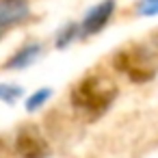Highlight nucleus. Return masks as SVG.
I'll return each instance as SVG.
<instances>
[{
	"label": "nucleus",
	"mask_w": 158,
	"mask_h": 158,
	"mask_svg": "<svg viewBox=\"0 0 158 158\" xmlns=\"http://www.w3.org/2000/svg\"><path fill=\"white\" fill-rule=\"evenodd\" d=\"M15 152L20 158H48L50 147L35 126H24L15 134Z\"/></svg>",
	"instance_id": "3"
},
{
	"label": "nucleus",
	"mask_w": 158,
	"mask_h": 158,
	"mask_svg": "<svg viewBox=\"0 0 158 158\" xmlns=\"http://www.w3.org/2000/svg\"><path fill=\"white\" fill-rule=\"evenodd\" d=\"M39 52H41V46L39 44H28V46H24L20 52H15L9 61H7V69H22V67H26V65H31L37 56H39Z\"/></svg>",
	"instance_id": "6"
},
{
	"label": "nucleus",
	"mask_w": 158,
	"mask_h": 158,
	"mask_svg": "<svg viewBox=\"0 0 158 158\" xmlns=\"http://www.w3.org/2000/svg\"><path fill=\"white\" fill-rule=\"evenodd\" d=\"M26 15H28L26 0H2V5H0V26L2 28L22 22Z\"/></svg>",
	"instance_id": "5"
},
{
	"label": "nucleus",
	"mask_w": 158,
	"mask_h": 158,
	"mask_svg": "<svg viewBox=\"0 0 158 158\" xmlns=\"http://www.w3.org/2000/svg\"><path fill=\"white\" fill-rule=\"evenodd\" d=\"M22 95V89L20 87H11V85H2V87H0V98H2L5 102H13V100H18Z\"/></svg>",
	"instance_id": "8"
},
{
	"label": "nucleus",
	"mask_w": 158,
	"mask_h": 158,
	"mask_svg": "<svg viewBox=\"0 0 158 158\" xmlns=\"http://www.w3.org/2000/svg\"><path fill=\"white\" fill-rule=\"evenodd\" d=\"M50 95H52V91H50V89H39L37 93H33V95L26 100V110H31V113H33V110L41 108V106L48 102V98H50Z\"/></svg>",
	"instance_id": "7"
},
{
	"label": "nucleus",
	"mask_w": 158,
	"mask_h": 158,
	"mask_svg": "<svg viewBox=\"0 0 158 158\" xmlns=\"http://www.w3.org/2000/svg\"><path fill=\"white\" fill-rule=\"evenodd\" d=\"M76 31H78V26H74V24H72L69 28H63V33H61V37H59V41H56V44L63 48L65 44H69V41L76 37Z\"/></svg>",
	"instance_id": "9"
},
{
	"label": "nucleus",
	"mask_w": 158,
	"mask_h": 158,
	"mask_svg": "<svg viewBox=\"0 0 158 158\" xmlns=\"http://www.w3.org/2000/svg\"><path fill=\"white\" fill-rule=\"evenodd\" d=\"M113 65L117 72L126 74L132 82H145L149 80L158 65H156V59L143 50V48H126V50H119L113 59Z\"/></svg>",
	"instance_id": "2"
},
{
	"label": "nucleus",
	"mask_w": 158,
	"mask_h": 158,
	"mask_svg": "<svg viewBox=\"0 0 158 158\" xmlns=\"http://www.w3.org/2000/svg\"><path fill=\"white\" fill-rule=\"evenodd\" d=\"M113 13H115V2H113V0H104V2L95 5L93 9H89L87 15H85V20H82V26H80L82 35H95V33H100L108 24V20L113 18Z\"/></svg>",
	"instance_id": "4"
},
{
	"label": "nucleus",
	"mask_w": 158,
	"mask_h": 158,
	"mask_svg": "<svg viewBox=\"0 0 158 158\" xmlns=\"http://www.w3.org/2000/svg\"><path fill=\"white\" fill-rule=\"evenodd\" d=\"M117 98V85L106 78V76H89L82 78L74 93H72V102L76 108L89 113V115H100L104 113L113 100Z\"/></svg>",
	"instance_id": "1"
}]
</instances>
